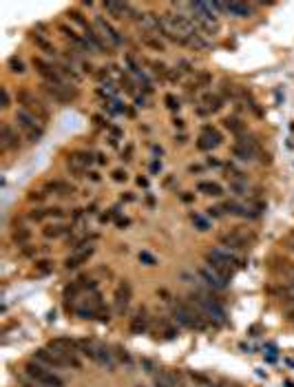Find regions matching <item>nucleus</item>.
I'll return each instance as SVG.
<instances>
[{"instance_id": "nucleus-1", "label": "nucleus", "mask_w": 294, "mask_h": 387, "mask_svg": "<svg viewBox=\"0 0 294 387\" xmlns=\"http://www.w3.org/2000/svg\"><path fill=\"white\" fill-rule=\"evenodd\" d=\"M208 259V268H213L219 277H224L226 281H230L232 274H235V266H241L239 259L232 255L230 250H224V248H215L206 255Z\"/></svg>"}, {"instance_id": "nucleus-2", "label": "nucleus", "mask_w": 294, "mask_h": 387, "mask_svg": "<svg viewBox=\"0 0 294 387\" xmlns=\"http://www.w3.org/2000/svg\"><path fill=\"white\" fill-rule=\"evenodd\" d=\"M173 317L177 323L186 325L190 330H206V317L197 310L192 303H181L177 301L175 307H173Z\"/></svg>"}, {"instance_id": "nucleus-3", "label": "nucleus", "mask_w": 294, "mask_h": 387, "mask_svg": "<svg viewBox=\"0 0 294 387\" xmlns=\"http://www.w3.org/2000/svg\"><path fill=\"white\" fill-rule=\"evenodd\" d=\"M25 374L36 385H40V387H62L64 385L62 378H60L58 374H53L51 367L42 365V363H38V361L27 363V365H25Z\"/></svg>"}, {"instance_id": "nucleus-4", "label": "nucleus", "mask_w": 294, "mask_h": 387, "mask_svg": "<svg viewBox=\"0 0 294 387\" xmlns=\"http://www.w3.org/2000/svg\"><path fill=\"white\" fill-rule=\"evenodd\" d=\"M16 126H18V131L29 139V142H38V139L44 135V124L36 115H31L29 111H25V109H18V113H16Z\"/></svg>"}, {"instance_id": "nucleus-5", "label": "nucleus", "mask_w": 294, "mask_h": 387, "mask_svg": "<svg viewBox=\"0 0 294 387\" xmlns=\"http://www.w3.org/2000/svg\"><path fill=\"white\" fill-rule=\"evenodd\" d=\"M190 303L195 305L206 319H215L217 323H224V321H226L224 307H221L215 299H210L208 294H192V296H190Z\"/></svg>"}, {"instance_id": "nucleus-6", "label": "nucleus", "mask_w": 294, "mask_h": 387, "mask_svg": "<svg viewBox=\"0 0 294 387\" xmlns=\"http://www.w3.org/2000/svg\"><path fill=\"white\" fill-rule=\"evenodd\" d=\"M16 98H18V102L22 104L20 109H25V111H29L31 115H36L38 120L42 122V124L49 120V111L44 109V104H42L31 91H25V89H22V91H18V95H16Z\"/></svg>"}, {"instance_id": "nucleus-7", "label": "nucleus", "mask_w": 294, "mask_h": 387, "mask_svg": "<svg viewBox=\"0 0 294 387\" xmlns=\"http://www.w3.org/2000/svg\"><path fill=\"white\" fill-rule=\"evenodd\" d=\"M42 89H44V93L58 104H66V102H71L73 98H77V89H71V84H49V82H44Z\"/></svg>"}, {"instance_id": "nucleus-8", "label": "nucleus", "mask_w": 294, "mask_h": 387, "mask_svg": "<svg viewBox=\"0 0 294 387\" xmlns=\"http://www.w3.org/2000/svg\"><path fill=\"white\" fill-rule=\"evenodd\" d=\"M33 66H36V71L44 78V82H49V84H66V80L62 78V73L58 71V66L49 64L47 60L33 58Z\"/></svg>"}, {"instance_id": "nucleus-9", "label": "nucleus", "mask_w": 294, "mask_h": 387, "mask_svg": "<svg viewBox=\"0 0 294 387\" xmlns=\"http://www.w3.org/2000/svg\"><path fill=\"white\" fill-rule=\"evenodd\" d=\"M131 296H133L131 283H129V281H122L118 288H115V294H113V299H115V312H118V314H124L126 307H129V303H131Z\"/></svg>"}, {"instance_id": "nucleus-10", "label": "nucleus", "mask_w": 294, "mask_h": 387, "mask_svg": "<svg viewBox=\"0 0 294 387\" xmlns=\"http://www.w3.org/2000/svg\"><path fill=\"white\" fill-rule=\"evenodd\" d=\"M95 27L100 29V36H102V40H104V42H109L111 47H120V44H122L120 33L115 31V27L111 25V22L104 20L102 16H97V18H95Z\"/></svg>"}, {"instance_id": "nucleus-11", "label": "nucleus", "mask_w": 294, "mask_h": 387, "mask_svg": "<svg viewBox=\"0 0 294 387\" xmlns=\"http://www.w3.org/2000/svg\"><path fill=\"white\" fill-rule=\"evenodd\" d=\"M219 144H221L219 131H217V128H213L210 124H206V126L202 128V137H199V142H197V148L210 150V148H217Z\"/></svg>"}, {"instance_id": "nucleus-12", "label": "nucleus", "mask_w": 294, "mask_h": 387, "mask_svg": "<svg viewBox=\"0 0 294 387\" xmlns=\"http://www.w3.org/2000/svg\"><path fill=\"white\" fill-rule=\"evenodd\" d=\"M219 244L226 246V250H239V248H246L248 246V235H243L239 230H232V233H226L219 237Z\"/></svg>"}, {"instance_id": "nucleus-13", "label": "nucleus", "mask_w": 294, "mask_h": 387, "mask_svg": "<svg viewBox=\"0 0 294 387\" xmlns=\"http://www.w3.org/2000/svg\"><path fill=\"white\" fill-rule=\"evenodd\" d=\"M148 323H151V317H148V310L146 307H140L135 314H133V319H131V325H129V330H131V334H144L148 330Z\"/></svg>"}, {"instance_id": "nucleus-14", "label": "nucleus", "mask_w": 294, "mask_h": 387, "mask_svg": "<svg viewBox=\"0 0 294 387\" xmlns=\"http://www.w3.org/2000/svg\"><path fill=\"white\" fill-rule=\"evenodd\" d=\"M0 133H3V135H0V146H3V150H16V148H20V133H16L9 124H3Z\"/></svg>"}, {"instance_id": "nucleus-15", "label": "nucleus", "mask_w": 294, "mask_h": 387, "mask_svg": "<svg viewBox=\"0 0 294 387\" xmlns=\"http://www.w3.org/2000/svg\"><path fill=\"white\" fill-rule=\"evenodd\" d=\"M47 347L51 352H58V354L66 356V354H75L77 352V341H73V339H51Z\"/></svg>"}, {"instance_id": "nucleus-16", "label": "nucleus", "mask_w": 294, "mask_h": 387, "mask_svg": "<svg viewBox=\"0 0 294 387\" xmlns=\"http://www.w3.org/2000/svg\"><path fill=\"white\" fill-rule=\"evenodd\" d=\"M93 252H95V248H93V246H86V248H77L73 255H71L69 259H66L64 266L69 268V270H73V268H80L82 263H86L88 259H91Z\"/></svg>"}, {"instance_id": "nucleus-17", "label": "nucleus", "mask_w": 294, "mask_h": 387, "mask_svg": "<svg viewBox=\"0 0 294 387\" xmlns=\"http://www.w3.org/2000/svg\"><path fill=\"white\" fill-rule=\"evenodd\" d=\"M91 164H93V155L84 153V150H77V153H73L71 155V160H69V168L73 173H84Z\"/></svg>"}, {"instance_id": "nucleus-18", "label": "nucleus", "mask_w": 294, "mask_h": 387, "mask_svg": "<svg viewBox=\"0 0 294 387\" xmlns=\"http://www.w3.org/2000/svg\"><path fill=\"white\" fill-rule=\"evenodd\" d=\"M199 277H202L204 281H206L210 288H215V290H226V285H228V281H226L224 277H219L213 268H199Z\"/></svg>"}, {"instance_id": "nucleus-19", "label": "nucleus", "mask_w": 294, "mask_h": 387, "mask_svg": "<svg viewBox=\"0 0 294 387\" xmlns=\"http://www.w3.org/2000/svg\"><path fill=\"white\" fill-rule=\"evenodd\" d=\"M93 361L100 363V365H104L107 369H113L115 367V361H113V356H111V352L104 347L102 343H95V347H93Z\"/></svg>"}, {"instance_id": "nucleus-20", "label": "nucleus", "mask_w": 294, "mask_h": 387, "mask_svg": "<svg viewBox=\"0 0 294 387\" xmlns=\"http://www.w3.org/2000/svg\"><path fill=\"white\" fill-rule=\"evenodd\" d=\"M84 40H86L88 44H91V49H93V51H97V53H102L104 49H107V44H104L102 36H100V33H97L95 29H93L91 25H88L86 29H84Z\"/></svg>"}, {"instance_id": "nucleus-21", "label": "nucleus", "mask_w": 294, "mask_h": 387, "mask_svg": "<svg viewBox=\"0 0 294 387\" xmlns=\"http://www.w3.org/2000/svg\"><path fill=\"white\" fill-rule=\"evenodd\" d=\"M202 109H206L208 113H215V111H219L221 106H224V98L221 95H217V93H206L202 98Z\"/></svg>"}, {"instance_id": "nucleus-22", "label": "nucleus", "mask_w": 294, "mask_h": 387, "mask_svg": "<svg viewBox=\"0 0 294 387\" xmlns=\"http://www.w3.org/2000/svg\"><path fill=\"white\" fill-rule=\"evenodd\" d=\"M226 9H228V14L237 16V18H248L252 14L250 5H246V3H226Z\"/></svg>"}, {"instance_id": "nucleus-23", "label": "nucleus", "mask_w": 294, "mask_h": 387, "mask_svg": "<svg viewBox=\"0 0 294 387\" xmlns=\"http://www.w3.org/2000/svg\"><path fill=\"white\" fill-rule=\"evenodd\" d=\"M197 190L204 195H210V197H221V195H224V188H221L217 182H199Z\"/></svg>"}, {"instance_id": "nucleus-24", "label": "nucleus", "mask_w": 294, "mask_h": 387, "mask_svg": "<svg viewBox=\"0 0 294 387\" xmlns=\"http://www.w3.org/2000/svg\"><path fill=\"white\" fill-rule=\"evenodd\" d=\"M224 126L228 128V131H232L237 137H243L246 135V124L239 120V117H226L224 120Z\"/></svg>"}, {"instance_id": "nucleus-25", "label": "nucleus", "mask_w": 294, "mask_h": 387, "mask_svg": "<svg viewBox=\"0 0 294 387\" xmlns=\"http://www.w3.org/2000/svg\"><path fill=\"white\" fill-rule=\"evenodd\" d=\"M71 228L69 226H62V223H53V226H47L42 228V235L47 239H58V237H64L66 233H69Z\"/></svg>"}, {"instance_id": "nucleus-26", "label": "nucleus", "mask_w": 294, "mask_h": 387, "mask_svg": "<svg viewBox=\"0 0 294 387\" xmlns=\"http://www.w3.org/2000/svg\"><path fill=\"white\" fill-rule=\"evenodd\" d=\"M155 387H177V378L170 372H159L155 374Z\"/></svg>"}, {"instance_id": "nucleus-27", "label": "nucleus", "mask_w": 294, "mask_h": 387, "mask_svg": "<svg viewBox=\"0 0 294 387\" xmlns=\"http://www.w3.org/2000/svg\"><path fill=\"white\" fill-rule=\"evenodd\" d=\"M104 9L111 11L115 18H124V14H129L131 7L126 3H104Z\"/></svg>"}, {"instance_id": "nucleus-28", "label": "nucleus", "mask_w": 294, "mask_h": 387, "mask_svg": "<svg viewBox=\"0 0 294 387\" xmlns=\"http://www.w3.org/2000/svg\"><path fill=\"white\" fill-rule=\"evenodd\" d=\"M226 212H230V215H239V217H254V212H250L246 208V206H239L237 201H228V204L224 206Z\"/></svg>"}, {"instance_id": "nucleus-29", "label": "nucleus", "mask_w": 294, "mask_h": 387, "mask_svg": "<svg viewBox=\"0 0 294 387\" xmlns=\"http://www.w3.org/2000/svg\"><path fill=\"white\" fill-rule=\"evenodd\" d=\"M237 144H239V146H243V148H248L252 155H259V153H261V148H259L257 139L250 137V135H243V137H239V139H237Z\"/></svg>"}, {"instance_id": "nucleus-30", "label": "nucleus", "mask_w": 294, "mask_h": 387, "mask_svg": "<svg viewBox=\"0 0 294 387\" xmlns=\"http://www.w3.org/2000/svg\"><path fill=\"white\" fill-rule=\"evenodd\" d=\"M47 188H49V190H53V193H58V195H69V193H73V186H71V184H66V182H60V179H55V182H49V184H47Z\"/></svg>"}, {"instance_id": "nucleus-31", "label": "nucleus", "mask_w": 294, "mask_h": 387, "mask_svg": "<svg viewBox=\"0 0 294 387\" xmlns=\"http://www.w3.org/2000/svg\"><path fill=\"white\" fill-rule=\"evenodd\" d=\"M142 42L146 44V47L155 49V51H164V42L159 40V36H155V33H144V36H142Z\"/></svg>"}, {"instance_id": "nucleus-32", "label": "nucleus", "mask_w": 294, "mask_h": 387, "mask_svg": "<svg viewBox=\"0 0 294 387\" xmlns=\"http://www.w3.org/2000/svg\"><path fill=\"white\" fill-rule=\"evenodd\" d=\"M11 237H14V241L18 246H22V244H27V241L31 239V230H29V228H25V226H18V228H14Z\"/></svg>"}, {"instance_id": "nucleus-33", "label": "nucleus", "mask_w": 294, "mask_h": 387, "mask_svg": "<svg viewBox=\"0 0 294 387\" xmlns=\"http://www.w3.org/2000/svg\"><path fill=\"white\" fill-rule=\"evenodd\" d=\"M31 38H33V42H36L38 47H40V49H42V51L47 53V55H55V47H53V44L49 42V40H44V38L40 36V33H33Z\"/></svg>"}, {"instance_id": "nucleus-34", "label": "nucleus", "mask_w": 294, "mask_h": 387, "mask_svg": "<svg viewBox=\"0 0 294 387\" xmlns=\"http://www.w3.org/2000/svg\"><path fill=\"white\" fill-rule=\"evenodd\" d=\"M66 16H69V18L73 20L75 25H80L82 29H86V27H88V20H86L84 16H82V14H80V11H77V9H69V11H66Z\"/></svg>"}, {"instance_id": "nucleus-35", "label": "nucleus", "mask_w": 294, "mask_h": 387, "mask_svg": "<svg viewBox=\"0 0 294 387\" xmlns=\"http://www.w3.org/2000/svg\"><path fill=\"white\" fill-rule=\"evenodd\" d=\"M80 290H82V283L77 281V283H71V285H66L64 288V296L66 299H75L77 294H80Z\"/></svg>"}, {"instance_id": "nucleus-36", "label": "nucleus", "mask_w": 294, "mask_h": 387, "mask_svg": "<svg viewBox=\"0 0 294 387\" xmlns=\"http://www.w3.org/2000/svg\"><path fill=\"white\" fill-rule=\"evenodd\" d=\"M232 153H235L237 157H239V160H252V153H250V150H248V148H243V146H239V144H235V146H232Z\"/></svg>"}, {"instance_id": "nucleus-37", "label": "nucleus", "mask_w": 294, "mask_h": 387, "mask_svg": "<svg viewBox=\"0 0 294 387\" xmlns=\"http://www.w3.org/2000/svg\"><path fill=\"white\" fill-rule=\"evenodd\" d=\"M51 270H53V263L49 261V259H42V261L36 263V272H38V274H49Z\"/></svg>"}, {"instance_id": "nucleus-38", "label": "nucleus", "mask_w": 294, "mask_h": 387, "mask_svg": "<svg viewBox=\"0 0 294 387\" xmlns=\"http://www.w3.org/2000/svg\"><path fill=\"white\" fill-rule=\"evenodd\" d=\"M190 219H192V223H195V226H197V230H202V233H206V230H208V228H210V223H208V219H204V217H202V215H192V217H190Z\"/></svg>"}, {"instance_id": "nucleus-39", "label": "nucleus", "mask_w": 294, "mask_h": 387, "mask_svg": "<svg viewBox=\"0 0 294 387\" xmlns=\"http://www.w3.org/2000/svg\"><path fill=\"white\" fill-rule=\"evenodd\" d=\"M9 69H11V73H25V64H22V60L18 58H11L9 60Z\"/></svg>"}, {"instance_id": "nucleus-40", "label": "nucleus", "mask_w": 294, "mask_h": 387, "mask_svg": "<svg viewBox=\"0 0 294 387\" xmlns=\"http://www.w3.org/2000/svg\"><path fill=\"white\" fill-rule=\"evenodd\" d=\"M49 217V210L47 208H38V210H31L29 212V219L31 221H42V219H47Z\"/></svg>"}, {"instance_id": "nucleus-41", "label": "nucleus", "mask_w": 294, "mask_h": 387, "mask_svg": "<svg viewBox=\"0 0 294 387\" xmlns=\"http://www.w3.org/2000/svg\"><path fill=\"white\" fill-rule=\"evenodd\" d=\"M140 261H142V263H146V266H157V259H155L151 252H146V250H142V252H140Z\"/></svg>"}, {"instance_id": "nucleus-42", "label": "nucleus", "mask_w": 294, "mask_h": 387, "mask_svg": "<svg viewBox=\"0 0 294 387\" xmlns=\"http://www.w3.org/2000/svg\"><path fill=\"white\" fill-rule=\"evenodd\" d=\"M210 80H213V78H210L208 73H199V75H197V82H195V84H192V87H195V89H202V87H208V84H210Z\"/></svg>"}, {"instance_id": "nucleus-43", "label": "nucleus", "mask_w": 294, "mask_h": 387, "mask_svg": "<svg viewBox=\"0 0 294 387\" xmlns=\"http://www.w3.org/2000/svg\"><path fill=\"white\" fill-rule=\"evenodd\" d=\"M153 71H155V73H157V75H162V78H168V66H166V64H162V62H153Z\"/></svg>"}, {"instance_id": "nucleus-44", "label": "nucleus", "mask_w": 294, "mask_h": 387, "mask_svg": "<svg viewBox=\"0 0 294 387\" xmlns=\"http://www.w3.org/2000/svg\"><path fill=\"white\" fill-rule=\"evenodd\" d=\"M164 102H166V106H168L170 111H177V109H179V100H177L175 95H170V93L164 98Z\"/></svg>"}, {"instance_id": "nucleus-45", "label": "nucleus", "mask_w": 294, "mask_h": 387, "mask_svg": "<svg viewBox=\"0 0 294 387\" xmlns=\"http://www.w3.org/2000/svg\"><path fill=\"white\" fill-rule=\"evenodd\" d=\"M118 356H120V361H122V363H126V365H131V363H133V361H131V356H129V352H126L124 347H118Z\"/></svg>"}, {"instance_id": "nucleus-46", "label": "nucleus", "mask_w": 294, "mask_h": 387, "mask_svg": "<svg viewBox=\"0 0 294 387\" xmlns=\"http://www.w3.org/2000/svg\"><path fill=\"white\" fill-rule=\"evenodd\" d=\"M0 95H3V102H0V106H3V109H7V106H9V91H7V89H0Z\"/></svg>"}, {"instance_id": "nucleus-47", "label": "nucleus", "mask_w": 294, "mask_h": 387, "mask_svg": "<svg viewBox=\"0 0 294 387\" xmlns=\"http://www.w3.org/2000/svg\"><path fill=\"white\" fill-rule=\"evenodd\" d=\"M44 195H47V193H40V190L36 193V190H33V193L29 195V201H42V199H44Z\"/></svg>"}, {"instance_id": "nucleus-48", "label": "nucleus", "mask_w": 294, "mask_h": 387, "mask_svg": "<svg viewBox=\"0 0 294 387\" xmlns=\"http://www.w3.org/2000/svg\"><path fill=\"white\" fill-rule=\"evenodd\" d=\"M113 179L115 182H126V173L124 171H113Z\"/></svg>"}, {"instance_id": "nucleus-49", "label": "nucleus", "mask_w": 294, "mask_h": 387, "mask_svg": "<svg viewBox=\"0 0 294 387\" xmlns=\"http://www.w3.org/2000/svg\"><path fill=\"white\" fill-rule=\"evenodd\" d=\"M221 210H224V208H208V215L210 217H221V215H224Z\"/></svg>"}, {"instance_id": "nucleus-50", "label": "nucleus", "mask_w": 294, "mask_h": 387, "mask_svg": "<svg viewBox=\"0 0 294 387\" xmlns=\"http://www.w3.org/2000/svg\"><path fill=\"white\" fill-rule=\"evenodd\" d=\"M131 153H133V146H126V150L122 153V160H126V162H129V160H131Z\"/></svg>"}, {"instance_id": "nucleus-51", "label": "nucleus", "mask_w": 294, "mask_h": 387, "mask_svg": "<svg viewBox=\"0 0 294 387\" xmlns=\"http://www.w3.org/2000/svg\"><path fill=\"white\" fill-rule=\"evenodd\" d=\"M173 124H175L177 128H184V120H181V117H175V120H173Z\"/></svg>"}, {"instance_id": "nucleus-52", "label": "nucleus", "mask_w": 294, "mask_h": 387, "mask_svg": "<svg viewBox=\"0 0 294 387\" xmlns=\"http://www.w3.org/2000/svg\"><path fill=\"white\" fill-rule=\"evenodd\" d=\"M86 175H88V177H91V179H93V182H100V175H97V173H95V171H88V173H86Z\"/></svg>"}, {"instance_id": "nucleus-53", "label": "nucleus", "mask_w": 294, "mask_h": 387, "mask_svg": "<svg viewBox=\"0 0 294 387\" xmlns=\"http://www.w3.org/2000/svg\"><path fill=\"white\" fill-rule=\"evenodd\" d=\"M151 171H153V173H157V171H162V164H159V162H153V166H151Z\"/></svg>"}, {"instance_id": "nucleus-54", "label": "nucleus", "mask_w": 294, "mask_h": 387, "mask_svg": "<svg viewBox=\"0 0 294 387\" xmlns=\"http://www.w3.org/2000/svg\"><path fill=\"white\" fill-rule=\"evenodd\" d=\"M97 157V164H107V157H104L102 153H100V155H95Z\"/></svg>"}, {"instance_id": "nucleus-55", "label": "nucleus", "mask_w": 294, "mask_h": 387, "mask_svg": "<svg viewBox=\"0 0 294 387\" xmlns=\"http://www.w3.org/2000/svg\"><path fill=\"white\" fill-rule=\"evenodd\" d=\"M287 319H290V321H294V305L290 307V310H287Z\"/></svg>"}, {"instance_id": "nucleus-56", "label": "nucleus", "mask_w": 294, "mask_h": 387, "mask_svg": "<svg viewBox=\"0 0 294 387\" xmlns=\"http://www.w3.org/2000/svg\"><path fill=\"white\" fill-rule=\"evenodd\" d=\"M188 171H190V173H199V171H202V166H190Z\"/></svg>"}, {"instance_id": "nucleus-57", "label": "nucleus", "mask_w": 294, "mask_h": 387, "mask_svg": "<svg viewBox=\"0 0 294 387\" xmlns=\"http://www.w3.org/2000/svg\"><path fill=\"white\" fill-rule=\"evenodd\" d=\"M137 106H146V100H144V98H137Z\"/></svg>"}, {"instance_id": "nucleus-58", "label": "nucleus", "mask_w": 294, "mask_h": 387, "mask_svg": "<svg viewBox=\"0 0 294 387\" xmlns=\"http://www.w3.org/2000/svg\"><path fill=\"white\" fill-rule=\"evenodd\" d=\"M290 248H292V250H294V241H290Z\"/></svg>"}, {"instance_id": "nucleus-59", "label": "nucleus", "mask_w": 294, "mask_h": 387, "mask_svg": "<svg viewBox=\"0 0 294 387\" xmlns=\"http://www.w3.org/2000/svg\"><path fill=\"white\" fill-rule=\"evenodd\" d=\"M235 387H241V385H235Z\"/></svg>"}, {"instance_id": "nucleus-60", "label": "nucleus", "mask_w": 294, "mask_h": 387, "mask_svg": "<svg viewBox=\"0 0 294 387\" xmlns=\"http://www.w3.org/2000/svg\"><path fill=\"white\" fill-rule=\"evenodd\" d=\"M140 387H142V385H140Z\"/></svg>"}]
</instances>
